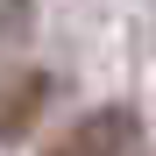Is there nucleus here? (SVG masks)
I'll return each instance as SVG.
<instances>
[{
    "label": "nucleus",
    "instance_id": "f257e3e1",
    "mask_svg": "<svg viewBox=\"0 0 156 156\" xmlns=\"http://www.w3.org/2000/svg\"><path fill=\"white\" fill-rule=\"evenodd\" d=\"M135 149V107H99V114H78L43 156H128Z\"/></svg>",
    "mask_w": 156,
    "mask_h": 156
},
{
    "label": "nucleus",
    "instance_id": "f03ea898",
    "mask_svg": "<svg viewBox=\"0 0 156 156\" xmlns=\"http://www.w3.org/2000/svg\"><path fill=\"white\" fill-rule=\"evenodd\" d=\"M43 107H50V71H7L0 78V142H14Z\"/></svg>",
    "mask_w": 156,
    "mask_h": 156
}]
</instances>
